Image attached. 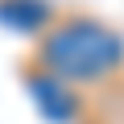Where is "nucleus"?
Segmentation results:
<instances>
[{"label":"nucleus","mask_w":124,"mask_h":124,"mask_svg":"<svg viewBox=\"0 0 124 124\" xmlns=\"http://www.w3.org/2000/svg\"><path fill=\"white\" fill-rule=\"evenodd\" d=\"M120 58H124V46L112 29L95 25V21H66V25H58L46 46H41V62L54 70V79L62 83H87V79H99L108 70L120 66Z\"/></svg>","instance_id":"1"},{"label":"nucleus","mask_w":124,"mask_h":124,"mask_svg":"<svg viewBox=\"0 0 124 124\" xmlns=\"http://www.w3.org/2000/svg\"><path fill=\"white\" fill-rule=\"evenodd\" d=\"M29 95L37 99V108H41L50 120H70V116L79 112L75 91L62 83V79H54V75H29Z\"/></svg>","instance_id":"2"},{"label":"nucleus","mask_w":124,"mask_h":124,"mask_svg":"<svg viewBox=\"0 0 124 124\" xmlns=\"http://www.w3.org/2000/svg\"><path fill=\"white\" fill-rule=\"evenodd\" d=\"M46 17H50V4H46V0H0V21H4V25H17L21 33H33Z\"/></svg>","instance_id":"3"}]
</instances>
